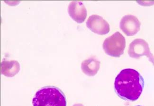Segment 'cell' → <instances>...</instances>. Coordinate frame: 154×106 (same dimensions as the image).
Returning a JSON list of instances; mask_svg holds the SVG:
<instances>
[{"label":"cell","instance_id":"1","mask_svg":"<svg viewBox=\"0 0 154 106\" xmlns=\"http://www.w3.org/2000/svg\"><path fill=\"white\" fill-rule=\"evenodd\" d=\"M144 86V80L140 73L132 69L121 71L115 78L114 90L119 98L134 102L139 98Z\"/></svg>","mask_w":154,"mask_h":106},{"label":"cell","instance_id":"2","mask_svg":"<svg viewBox=\"0 0 154 106\" xmlns=\"http://www.w3.org/2000/svg\"><path fill=\"white\" fill-rule=\"evenodd\" d=\"M63 92L55 86L43 87L37 91L32 99L33 106H66Z\"/></svg>","mask_w":154,"mask_h":106},{"label":"cell","instance_id":"3","mask_svg":"<svg viewBox=\"0 0 154 106\" xmlns=\"http://www.w3.org/2000/svg\"><path fill=\"white\" fill-rule=\"evenodd\" d=\"M103 49L110 56L119 57L124 53L126 47L125 37L119 32L107 38L103 43Z\"/></svg>","mask_w":154,"mask_h":106},{"label":"cell","instance_id":"4","mask_svg":"<svg viewBox=\"0 0 154 106\" xmlns=\"http://www.w3.org/2000/svg\"><path fill=\"white\" fill-rule=\"evenodd\" d=\"M128 53L131 57L135 59L146 56L154 66V56L150 52L149 44L145 40L137 39L132 41L129 46Z\"/></svg>","mask_w":154,"mask_h":106},{"label":"cell","instance_id":"5","mask_svg":"<svg viewBox=\"0 0 154 106\" xmlns=\"http://www.w3.org/2000/svg\"><path fill=\"white\" fill-rule=\"evenodd\" d=\"M87 28L94 33L105 35L109 32V25L103 17L94 14L89 17L86 22Z\"/></svg>","mask_w":154,"mask_h":106},{"label":"cell","instance_id":"6","mask_svg":"<svg viewBox=\"0 0 154 106\" xmlns=\"http://www.w3.org/2000/svg\"><path fill=\"white\" fill-rule=\"evenodd\" d=\"M140 25V22L136 17L127 15L122 18L119 27L127 36H133L139 32Z\"/></svg>","mask_w":154,"mask_h":106},{"label":"cell","instance_id":"7","mask_svg":"<svg viewBox=\"0 0 154 106\" xmlns=\"http://www.w3.org/2000/svg\"><path fill=\"white\" fill-rule=\"evenodd\" d=\"M68 12L71 18L77 23H82L87 17V10L82 1L71 2L68 6Z\"/></svg>","mask_w":154,"mask_h":106},{"label":"cell","instance_id":"8","mask_svg":"<svg viewBox=\"0 0 154 106\" xmlns=\"http://www.w3.org/2000/svg\"><path fill=\"white\" fill-rule=\"evenodd\" d=\"M20 70V65L17 61H3L1 63V74L6 77H14Z\"/></svg>","mask_w":154,"mask_h":106},{"label":"cell","instance_id":"9","mask_svg":"<svg viewBox=\"0 0 154 106\" xmlns=\"http://www.w3.org/2000/svg\"><path fill=\"white\" fill-rule=\"evenodd\" d=\"M100 67V62L95 58L91 57L83 61L81 64L82 70L86 75L94 76L98 72Z\"/></svg>","mask_w":154,"mask_h":106},{"label":"cell","instance_id":"10","mask_svg":"<svg viewBox=\"0 0 154 106\" xmlns=\"http://www.w3.org/2000/svg\"><path fill=\"white\" fill-rule=\"evenodd\" d=\"M73 106H84L83 104H76L73 105Z\"/></svg>","mask_w":154,"mask_h":106},{"label":"cell","instance_id":"11","mask_svg":"<svg viewBox=\"0 0 154 106\" xmlns=\"http://www.w3.org/2000/svg\"></svg>","mask_w":154,"mask_h":106}]
</instances>
